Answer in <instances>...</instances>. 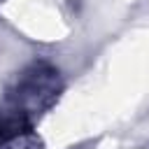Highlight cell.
<instances>
[{
    "label": "cell",
    "mask_w": 149,
    "mask_h": 149,
    "mask_svg": "<svg viewBox=\"0 0 149 149\" xmlns=\"http://www.w3.org/2000/svg\"><path fill=\"white\" fill-rule=\"evenodd\" d=\"M61 93L63 77L58 68L47 61H33L14 74V79L5 88V102L35 121L58 102Z\"/></svg>",
    "instance_id": "cell-1"
},
{
    "label": "cell",
    "mask_w": 149,
    "mask_h": 149,
    "mask_svg": "<svg viewBox=\"0 0 149 149\" xmlns=\"http://www.w3.org/2000/svg\"><path fill=\"white\" fill-rule=\"evenodd\" d=\"M35 121H30L19 109L7 102L0 105V147L5 149H35L40 140L33 133Z\"/></svg>",
    "instance_id": "cell-2"
}]
</instances>
